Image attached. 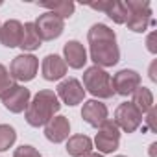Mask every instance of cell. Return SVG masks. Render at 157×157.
Returning <instances> with one entry per match:
<instances>
[{
  "mask_svg": "<svg viewBox=\"0 0 157 157\" xmlns=\"http://www.w3.org/2000/svg\"><path fill=\"white\" fill-rule=\"evenodd\" d=\"M89 41V59L94 67L109 68L120 61V48L117 44V33L104 22H96L87 32Z\"/></svg>",
  "mask_w": 157,
  "mask_h": 157,
  "instance_id": "cell-1",
  "label": "cell"
},
{
  "mask_svg": "<svg viewBox=\"0 0 157 157\" xmlns=\"http://www.w3.org/2000/svg\"><path fill=\"white\" fill-rule=\"evenodd\" d=\"M59 109H61V102L57 94L50 89H41L30 100L24 111V118L32 128H41V126H46L57 115Z\"/></svg>",
  "mask_w": 157,
  "mask_h": 157,
  "instance_id": "cell-2",
  "label": "cell"
},
{
  "mask_svg": "<svg viewBox=\"0 0 157 157\" xmlns=\"http://www.w3.org/2000/svg\"><path fill=\"white\" fill-rule=\"evenodd\" d=\"M83 89L87 93H91L96 98L100 100H107V98H113L115 96V89H113V82H111V74L105 70V68H100V67H89L85 68L83 72Z\"/></svg>",
  "mask_w": 157,
  "mask_h": 157,
  "instance_id": "cell-3",
  "label": "cell"
},
{
  "mask_svg": "<svg viewBox=\"0 0 157 157\" xmlns=\"http://www.w3.org/2000/svg\"><path fill=\"white\" fill-rule=\"evenodd\" d=\"M124 4L128 8V19H126L128 30L135 33H144L153 24L151 4L148 0H128Z\"/></svg>",
  "mask_w": 157,
  "mask_h": 157,
  "instance_id": "cell-4",
  "label": "cell"
},
{
  "mask_svg": "<svg viewBox=\"0 0 157 157\" xmlns=\"http://www.w3.org/2000/svg\"><path fill=\"white\" fill-rule=\"evenodd\" d=\"M96 129H98V133H96V137L93 140V146L98 150V153L105 155V153L117 151L118 146H120V129L117 128V124L107 118Z\"/></svg>",
  "mask_w": 157,
  "mask_h": 157,
  "instance_id": "cell-5",
  "label": "cell"
},
{
  "mask_svg": "<svg viewBox=\"0 0 157 157\" xmlns=\"http://www.w3.org/2000/svg\"><path fill=\"white\" fill-rule=\"evenodd\" d=\"M144 120V115H140V111L131 104V102H122L117 109H115V118L113 122L117 124V128L124 133H135L140 124Z\"/></svg>",
  "mask_w": 157,
  "mask_h": 157,
  "instance_id": "cell-6",
  "label": "cell"
},
{
  "mask_svg": "<svg viewBox=\"0 0 157 157\" xmlns=\"http://www.w3.org/2000/svg\"><path fill=\"white\" fill-rule=\"evenodd\" d=\"M39 72V59L33 54H19L10 65V76L15 82H32Z\"/></svg>",
  "mask_w": 157,
  "mask_h": 157,
  "instance_id": "cell-7",
  "label": "cell"
},
{
  "mask_svg": "<svg viewBox=\"0 0 157 157\" xmlns=\"http://www.w3.org/2000/svg\"><path fill=\"white\" fill-rule=\"evenodd\" d=\"M56 94H57L59 102H63L65 105H70V107L85 102V89H83L82 82L76 80V78H67V80L59 82Z\"/></svg>",
  "mask_w": 157,
  "mask_h": 157,
  "instance_id": "cell-8",
  "label": "cell"
},
{
  "mask_svg": "<svg viewBox=\"0 0 157 157\" xmlns=\"http://www.w3.org/2000/svg\"><path fill=\"white\" fill-rule=\"evenodd\" d=\"M33 24H35V30L41 41H54L61 37V33L65 32V21H61L59 17H56L50 11H44L43 15H39Z\"/></svg>",
  "mask_w": 157,
  "mask_h": 157,
  "instance_id": "cell-9",
  "label": "cell"
},
{
  "mask_svg": "<svg viewBox=\"0 0 157 157\" xmlns=\"http://www.w3.org/2000/svg\"><path fill=\"white\" fill-rule=\"evenodd\" d=\"M115 94L120 96H129L140 87V74L133 68H122L115 76H111Z\"/></svg>",
  "mask_w": 157,
  "mask_h": 157,
  "instance_id": "cell-10",
  "label": "cell"
},
{
  "mask_svg": "<svg viewBox=\"0 0 157 157\" xmlns=\"http://www.w3.org/2000/svg\"><path fill=\"white\" fill-rule=\"evenodd\" d=\"M0 100H2L4 107H6L10 113L19 115V113H22V111H26V107H28V104H30V100H32V93H30V89H26L24 85H19V83H17L13 89H10Z\"/></svg>",
  "mask_w": 157,
  "mask_h": 157,
  "instance_id": "cell-11",
  "label": "cell"
},
{
  "mask_svg": "<svg viewBox=\"0 0 157 157\" xmlns=\"http://www.w3.org/2000/svg\"><path fill=\"white\" fill-rule=\"evenodd\" d=\"M63 59H65L67 67H70L74 70H80V68H83L87 65L89 56H87L85 46L80 41L72 39V41H67L63 44Z\"/></svg>",
  "mask_w": 157,
  "mask_h": 157,
  "instance_id": "cell-12",
  "label": "cell"
},
{
  "mask_svg": "<svg viewBox=\"0 0 157 157\" xmlns=\"http://www.w3.org/2000/svg\"><path fill=\"white\" fill-rule=\"evenodd\" d=\"M109 117V111H107V105L102 104L100 100H87L83 102V107H82V118L83 122H87L91 128H100Z\"/></svg>",
  "mask_w": 157,
  "mask_h": 157,
  "instance_id": "cell-13",
  "label": "cell"
},
{
  "mask_svg": "<svg viewBox=\"0 0 157 157\" xmlns=\"http://www.w3.org/2000/svg\"><path fill=\"white\" fill-rule=\"evenodd\" d=\"M68 67L65 63V59L57 54H48L44 56L43 63H41V74L46 82H57L61 78H65Z\"/></svg>",
  "mask_w": 157,
  "mask_h": 157,
  "instance_id": "cell-14",
  "label": "cell"
},
{
  "mask_svg": "<svg viewBox=\"0 0 157 157\" xmlns=\"http://www.w3.org/2000/svg\"><path fill=\"white\" fill-rule=\"evenodd\" d=\"M44 137L54 144L65 142L70 137V122H68V118L63 117V115H56L44 126Z\"/></svg>",
  "mask_w": 157,
  "mask_h": 157,
  "instance_id": "cell-15",
  "label": "cell"
},
{
  "mask_svg": "<svg viewBox=\"0 0 157 157\" xmlns=\"http://www.w3.org/2000/svg\"><path fill=\"white\" fill-rule=\"evenodd\" d=\"M22 37V22L17 19H10L0 24V43L6 48H17Z\"/></svg>",
  "mask_w": 157,
  "mask_h": 157,
  "instance_id": "cell-16",
  "label": "cell"
},
{
  "mask_svg": "<svg viewBox=\"0 0 157 157\" xmlns=\"http://www.w3.org/2000/svg\"><path fill=\"white\" fill-rule=\"evenodd\" d=\"M93 148H94L93 146V139L83 135V133L70 135L67 139V146H65V150H67V153L70 157H83V155L91 153Z\"/></svg>",
  "mask_w": 157,
  "mask_h": 157,
  "instance_id": "cell-17",
  "label": "cell"
},
{
  "mask_svg": "<svg viewBox=\"0 0 157 157\" xmlns=\"http://www.w3.org/2000/svg\"><path fill=\"white\" fill-rule=\"evenodd\" d=\"M43 41L35 30V24L33 22H24L22 24V37H21V43H19V48L22 50V54H30L37 48H41Z\"/></svg>",
  "mask_w": 157,
  "mask_h": 157,
  "instance_id": "cell-18",
  "label": "cell"
},
{
  "mask_svg": "<svg viewBox=\"0 0 157 157\" xmlns=\"http://www.w3.org/2000/svg\"><path fill=\"white\" fill-rule=\"evenodd\" d=\"M41 8H44L46 11L54 13L56 17H59L61 21L65 19H70L74 15V10H76V4L72 0H56V2H39Z\"/></svg>",
  "mask_w": 157,
  "mask_h": 157,
  "instance_id": "cell-19",
  "label": "cell"
},
{
  "mask_svg": "<svg viewBox=\"0 0 157 157\" xmlns=\"http://www.w3.org/2000/svg\"><path fill=\"white\" fill-rule=\"evenodd\" d=\"M131 104L140 111V115H146V113L153 107V93H151L148 87L140 85V87L131 94Z\"/></svg>",
  "mask_w": 157,
  "mask_h": 157,
  "instance_id": "cell-20",
  "label": "cell"
},
{
  "mask_svg": "<svg viewBox=\"0 0 157 157\" xmlns=\"http://www.w3.org/2000/svg\"><path fill=\"white\" fill-rule=\"evenodd\" d=\"M105 15H107L115 24H126L128 8H126L124 2H120V0H111V6H109V10L105 11Z\"/></svg>",
  "mask_w": 157,
  "mask_h": 157,
  "instance_id": "cell-21",
  "label": "cell"
},
{
  "mask_svg": "<svg viewBox=\"0 0 157 157\" xmlns=\"http://www.w3.org/2000/svg\"><path fill=\"white\" fill-rule=\"evenodd\" d=\"M17 140V131L10 124H0V151H8Z\"/></svg>",
  "mask_w": 157,
  "mask_h": 157,
  "instance_id": "cell-22",
  "label": "cell"
},
{
  "mask_svg": "<svg viewBox=\"0 0 157 157\" xmlns=\"http://www.w3.org/2000/svg\"><path fill=\"white\" fill-rule=\"evenodd\" d=\"M15 85H17V82L10 76V70L0 63V98H2L10 89H13Z\"/></svg>",
  "mask_w": 157,
  "mask_h": 157,
  "instance_id": "cell-23",
  "label": "cell"
},
{
  "mask_svg": "<svg viewBox=\"0 0 157 157\" xmlns=\"http://www.w3.org/2000/svg\"><path fill=\"white\" fill-rule=\"evenodd\" d=\"M13 157H41V153L32 144H22L13 151Z\"/></svg>",
  "mask_w": 157,
  "mask_h": 157,
  "instance_id": "cell-24",
  "label": "cell"
},
{
  "mask_svg": "<svg viewBox=\"0 0 157 157\" xmlns=\"http://www.w3.org/2000/svg\"><path fill=\"white\" fill-rule=\"evenodd\" d=\"M155 39H157V32H151V33L146 37V48H148V52H150V54H157Z\"/></svg>",
  "mask_w": 157,
  "mask_h": 157,
  "instance_id": "cell-25",
  "label": "cell"
},
{
  "mask_svg": "<svg viewBox=\"0 0 157 157\" xmlns=\"http://www.w3.org/2000/svg\"><path fill=\"white\" fill-rule=\"evenodd\" d=\"M146 115H148V117H146L144 120H146L148 128H150V129H151V131L155 133V131H157V126H155V107H151V109H150V111H148Z\"/></svg>",
  "mask_w": 157,
  "mask_h": 157,
  "instance_id": "cell-26",
  "label": "cell"
},
{
  "mask_svg": "<svg viewBox=\"0 0 157 157\" xmlns=\"http://www.w3.org/2000/svg\"><path fill=\"white\" fill-rule=\"evenodd\" d=\"M109 6H111V0H105V2H93V4H89V8H91V10L104 11V13L109 10Z\"/></svg>",
  "mask_w": 157,
  "mask_h": 157,
  "instance_id": "cell-27",
  "label": "cell"
},
{
  "mask_svg": "<svg viewBox=\"0 0 157 157\" xmlns=\"http://www.w3.org/2000/svg\"><path fill=\"white\" fill-rule=\"evenodd\" d=\"M83 157H104V155H102V153H98V151H96V153H94V151H91V153H87V155H83Z\"/></svg>",
  "mask_w": 157,
  "mask_h": 157,
  "instance_id": "cell-28",
  "label": "cell"
},
{
  "mask_svg": "<svg viewBox=\"0 0 157 157\" xmlns=\"http://www.w3.org/2000/svg\"><path fill=\"white\" fill-rule=\"evenodd\" d=\"M115 157H126V155H115Z\"/></svg>",
  "mask_w": 157,
  "mask_h": 157,
  "instance_id": "cell-29",
  "label": "cell"
},
{
  "mask_svg": "<svg viewBox=\"0 0 157 157\" xmlns=\"http://www.w3.org/2000/svg\"><path fill=\"white\" fill-rule=\"evenodd\" d=\"M0 6H2V2H0Z\"/></svg>",
  "mask_w": 157,
  "mask_h": 157,
  "instance_id": "cell-30",
  "label": "cell"
}]
</instances>
